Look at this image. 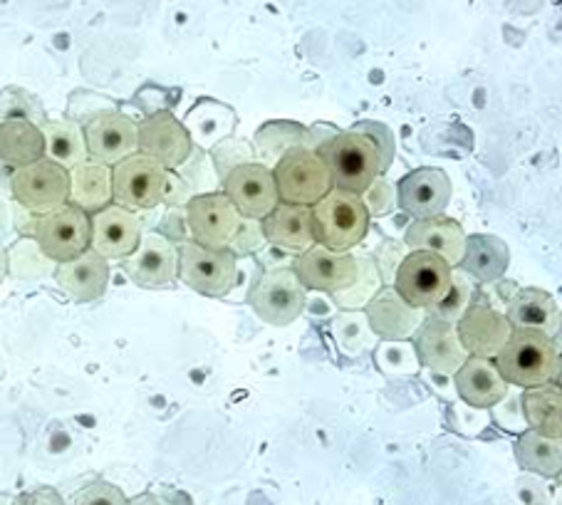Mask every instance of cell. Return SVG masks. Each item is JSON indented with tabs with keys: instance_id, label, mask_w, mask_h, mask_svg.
<instances>
[{
	"instance_id": "1",
	"label": "cell",
	"mask_w": 562,
	"mask_h": 505,
	"mask_svg": "<svg viewBox=\"0 0 562 505\" xmlns=\"http://www.w3.org/2000/svg\"><path fill=\"white\" fill-rule=\"evenodd\" d=\"M493 362L503 382L520 390L560 379V349L555 337H548L538 329H513Z\"/></svg>"
},
{
	"instance_id": "2",
	"label": "cell",
	"mask_w": 562,
	"mask_h": 505,
	"mask_svg": "<svg viewBox=\"0 0 562 505\" xmlns=\"http://www.w3.org/2000/svg\"><path fill=\"white\" fill-rule=\"evenodd\" d=\"M313 238L317 246L335 252H347L360 246L370 233V213L357 193L333 189L313 209Z\"/></svg>"
},
{
	"instance_id": "3",
	"label": "cell",
	"mask_w": 562,
	"mask_h": 505,
	"mask_svg": "<svg viewBox=\"0 0 562 505\" xmlns=\"http://www.w3.org/2000/svg\"><path fill=\"white\" fill-rule=\"evenodd\" d=\"M333 177V189L350 191L362 197L370 183L382 173L380 152L374 144L357 132H337L333 139L317 149Z\"/></svg>"
},
{
	"instance_id": "4",
	"label": "cell",
	"mask_w": 562,
	"mask_h": 505,
	"mask_svg": "<svg viewBox=\"0 0 562 505\" xmlns=\"http://www.w3.org/2000/svg\"><path fill=\"white\" fill-rule=\"evenodd\" d=\"M280 203L313 209L319 199L333 191V177L317 152L295 147L285 152L273 167Z\"/></svg>"
},
{
	"instance_id": "5",
	"label": "cell",
	"mask_w": 562,
	"mask_h": 505,
	"mask_svg": "<svg viewBox=\"0 0 562 505\" xmlns=\"http://www.w3.org/2000/svg\"><path fill=\"white\" fill-rule=\"evenodd\" d=\"M246 300L263 323L285 327L305 313L307 290L297 280L293 266L270 268L248 288Z\"/></svg>"
},
{
	"instance_id": "6",
	"label": "cell",
	"mask_w": 562,
	"mask_h": 505,
	"mask_svg": "<svg viewBox=\"0 0 562 505\" xmlns=\"http://www.w3.org/2000/svg\"><path fill=\"white\" fill-rule=\"evenodd\" d=\"M169 171L142 152L112 167V203L130 211H151L164 203Z\"/></svg>"
},
{
	"instance_id": "7",
	"label": "cell",
	"mask_w": 562,
	"mask_h": 505,
	"mask_svg": "<svg viewBox=\"0 0 562 505\" xmlns=\"http://www.w3.org/2000/svg\"><path fill=\"white\" fill-rule=\"evenodd\" d=\"M11 197L18 206L35 216H45L70 201V171L45 157L27 167L13 169Z\"/></svg>"
},
{
	"instance_id": "8",
	"label": "cell",
	"mask_w": 562,
	"mask_h": 505,
	"mask_svg": "<svg viewBox=\"0 0 562 505\" xmlns=\"http://www.w3.org/2000/svg\"><path fill=\"white\" fill-rule=\"evenodd\" d=\"M238 258L228 248H203L193 240L179 246V278L206 298H226L234 290Z\"/></svg>"
},
{
	"instance_id": "9",
	"label": "cell",
	"mask_w": 562,
	"mask_h": 505,
	"mask_svg": "<svg viewBox=\"0 0 562 505\" xmlns=\"http://www.w3.org/2000/svg\"><path fill=\"white\" fill-rule=\"evenodd\" d=\"M90 213L67 201L45 216L35 218L33 238L53 263H67L90 250Z\"/></svg>"
},
{
	"instance_id": "10",
	"label": "cell",
	"mask_w": 562,
	"mask_h": 505,
	"mask_svg": "<svg viewBox=\"0 0 562 505\" xmlns=\"http://www.w3.org/2000/svg\"><path fill=\"white\" fill-rule=\"evenodd\" d=\"M183 218H187L189 240L213 250L228 248L240 226V213L223 191L191 197L183 206Z\"/></svg>"
},
{
	"instance_id": "11",
	"label": "cell",
	"mask_w": 562,
	"mask_h": 505,
	"mask_svg": "<svg viewBox=\"0 0 562 505\" xmlns=\"http://www.w3.org/2000/svg\"><path fill=\"white\" fill-rule=\"evenodd\" d=\"M451 283V266L426 250H409L394 276V290L406 303L431 310L446 295Z\"/></svg>"
},
{
	"instance_id": "12",
	"label": "cell",
	"mask_w": 562,
	"mask_h": 505,
	"mask_svg": "<svg viewBox=\"0 0 562 505\" xmlns=\"http://www.w3.org/2000/svg\"><path fill=\"white\" fill-rule=\"evenodd\" d=\"M87 159L114 167V164L127 159L137 152V124L127 114L112 110H102L87 116L82 124Z\"/></svg>"
},
{
	"instance_id": "13",
	"label": "cell",
	"mask_w": 562,
	"mask_h": 505,
	"mask_svg": "<svg viewBox=\"0 0 562 505\" xmlns=\"http://www.w3.org/2000/svg\"><path fill=\"white\" fill-rule=\"evenodd\" d=\"M221 183L223 193L234 203L240 218L263 221L280 203L273 169L260 161L240 164L234 171H228V177Z\"/></svg>"
},
{
	"instance_id": "14",
	"label": "cell",
	"mask_w": 562,
	"mask_h": 505,
	"mask_svg": "<svg viewBox=\"0 0 562 505\" xmlns=\"http://www.w3.org/2000/svg\"><path fill=\"white\" fill-rule=\"evenodd\" d=\"M137 152L159 161L167 171H177L191 157L193 142L177 114L159 110L137 124Z\"/></svg>"
},
{
	"instance_id": "15",
	"label": "cell",
	"mask_w": 562,
	"mask_h": 505,
	"mask_svg": "<svg viewBox=\"0 0 562 505\" xmlns=\"http://www.w3.org/2000/svg\"><path fill=\"white\" fill-rule=\"evenodd\" d=\"M134 285L164 288L179 278V246L159 231H144L137 250L122 260Z\"/></svg>"
},
{
	"instance_id": "16",
	"label": "cell",
	"mask_w": 562,
	"mask_h": 505,
	"mask_svg": "<svg viewBox=\"0 0 562 505\" xmlns=\"http://www.w3.org/2000/svg\"><path fill=\"white\" fill-rule=\"evenodd\" d=\"M90 228V250L104 260H124L137 250L144 223L137 211L110 203V206L92 213Z\"/></svg>"
},
{
	"instance_id": "17",
	"label": "cell",
	"mask_w": 562,
	"mask_h": 505,
	"mask_svg": "<svg viewBox=\"0 0 562 505\" xmlns=\"http://www.w3.org/2000/svg\"><path fill=\"white\" fill-rule=\"evenodd\" d=\"M293 270L305 290L333 295L337 290L350 288L357 280V256H352V252H335L313 243L307 250L297 252Z\"/></svg>"
},
{
	"instance_id": "18",
	"label": "cell",
	"mask_w": 562,
	"mask_h": 505,
	"mask_svg": "<svg viewBox=\"0 0 562 505\" xmlns=\"http://www.w3.org/2000/svg\"><path fill=\"white\" fill-rule=\"evenodd\" d=\"M412 337L416 359L434 374L453 377L459 372V367L469 359V352L459 343L457 325L446 323V319L431 315L424 317Z\"/></svg>"
},
{
	"instance_id": "19",
	"label": "cell",
	"mask_w": 562,
	"mask_h": 505,
	"mask_svg": "<svg viewBox=\"0 0 562 505\" xmlns=\"http://www.w3.org/2000/svg\"><path fill=\"white\" fill-rule=\"evenodd\" d=\"M510 333L513 325L508 323L506 313H501L486 300H473L457 323L459 343L467 349L469 357L493 359L501 352V347L506 345Z\"/></svg>"
},
{
	"instance_id": "20",
	"label": "cell",
	"mask_w": 562,
	"mask_h": 505,
	"mask_svg": "<svg viewBox=\"0 0 562 505\" xmlns=\"http://www.w3.org/2000/svg\"><path fill=\"white\" fill-rule=\"evenodd\" d=\"M451 179L449 173L434 167L416 169L396 183V209L409 218H426L443 213L451 201Z\"/></svg>"
},
{
	"instance_id": "21",
	"label": "cell",
	"mask_w": 562,
	"mask_h": 505,
	"mask_svg": "<svg viewBox=\"0 0 562 505\" xmlns=\"http://www.w3.org/2000/svg\"><path fill=\"white\" fill-rule=\"evenodd\" d=\"M364 315L374 337H380L382 343H400L416 333L424 319V310L406 303L394 285H382L364 305Z\"/></svg>"
},
{
	"instance_id": "22",
	"label": "cell",
	"mask_w": 562,
	"mask_h": 505,
	"mask_svg": "<svg viewBox=\"0 0 562 505\" xmlns=\"http://www.w3.org/2000/svg\"><path fill=\"white\" fill-rule=\"evenodd\" d=\"M467 238V231L461 228L459 221L436 213V216L412 218L409 226L404 228L402 243L409 250L434 252V256L443 258L451 268H457L461 263Z\"/></svg>"
},
{
	"instance_id": "23",
	"label": "cell",
	"mask_w": 562,
	"mask_h": 505,
	"mask_svg": "<svg viewBox=\"0 0 562 505\" xmlns=\"http://www.w3.org/2000/svg\"><path fill=\"white\" fill-rule=\"evenodd\" d=\"M453 392L471 409H493L503 396H508V384L503 382L501 372L493 359L469 357L453 374Z\"/></svg>"
},
{
	"instance_id": "24",
	"label": "cell",
	"mask_w": 562,
	"mask_h": 505,
	"mask_svg": "<svg viewBox=\"0 0 562 505\" xmlns=\"http://www.w3.org/2000/svg\"><path fill=\"white\" fill-rule=\"evenodd\" d=\"M55 283L75 303H92L110 285V260L97 256L94 250H85L67 263H57Z\"/></svg>"
},
{
	"instance_id": "25",
	"label": "cell",
	"mask_w": 562,
	"mask_h": 505,
	"mask_svg": "<svg viewBox=\"0 0 562 505\" xmlns=\"http://www.w3.org/2000/svg\"><path fill=\"white\" fill-rule=\"evenodd\" d=\"M268 246L283 248L290 252H303L313 246V216L307 206L278 203V206L260 221Z\"/></svg>"
},
{
	"instance_id": "26",
	"label": "cell",
	"mask_w": 562,
	"mask_h": 505,
	"mask_svg": "<svg viewBox=\"0 0 562 505\" xmlns=\"http://www.w3.org/2000/svg\"><path fill=\"white\" fill-rule=\"evenodd\" d=\"M508 266L510 248L506 240H501L498 236H488V233H479V236L467 238L459 268L463 273H469L473 283H498L506 276Z\"/></svg>"
},
{
	"instance_id": "27",
	"label": "cell",
	"mask_w": 562,
	"mask_h": 505,
	"mask_svg": "<svg viewBox=\"0 0 562 505\" xmlns=\"http://www.w3.org/2000/svg\"><path fill=\"white\" fill-rule=\"evenodd\" d=\"M506 317L513 329H538L548 337H555L560 329L558 300L540 288H518L508 300Z\"/></svg>"
},
{
	"instance_id": "28",
	"label": "cell",
	"mask_w": 562,
	"mask_h": 505,
	"mask_svg": "<svg viewBox=\"0 0 562 505\" xmlns=\"http://www.w3.org/2000/svg\"><path fill=\"white\" fill-rule=\"evenodd\" d=\"M45 157V137L41 124L31 120H3L0 122V161L8 169H21Z\"/></svg>"
},
{
	"instance_id": "29",
	"label": "cell",
	"mask_w": 562,
	"mask_h": 505,
	"mask_svg": "<svg viewBox=\"0 0 562 505\" xmlns=\"http://www.w3.org/2000/svg\"><path fill=\"white\" fill-rule=\"evenodd\" d=\"M520 412L526 429L562 439V390L558 382L528 386L520 394Z\"/></svg>"
},
{
	"instance_id": "30",
	"label": "cell",
	"mask_w": 562,
	"mask_h": 505,
	"mask_svg": "<svg viewBox=\"0 0 562 505\" xmlns=\"http://www.w3.org/2000/svg\"><path fill=\"white\" fill-rule=\"evenodd\" d=\"M70 203L85 213H97L112 203V167L82 161L70 169Z\"/></svg>"
},
{
	"instance_id": "31",
	"label": "cell",
	"mask_w": 562,
	"mask_h": 505,
	"mask_svg": "<svg viewBox=\"0 0 562 505\" xmlns=\"http://www.w3.org/2000/svg\"><path fill=\"white\" fill-rule=\"evenodd\" d=\"M183 126H187L191 142L199 149H213L218 142L228 139L234 134L236 112L221 102L203 100L189 112V120Z\"/></svg>"
},
{
	"instance_id": "32",
	"label": "cell",
	"mask_w": 562,
	"mask_h": 505,
	"mask_svg": "<svg viewBox=\"0 0 562 505\" xmlns=\"http://www.w3.org/2000/svg\"><path fill=\"white\" fill-rule=\"evenodd\" d=\"M41 132L45 137V159L60 164L67 171L87 161V144L80 122L45 120L41 124Z\"/></svg>"
},
{
	"instance_id": "33",
	"label": "cell",
	"mask_w": 562,
	"mask_h": 505,
	"mask_svg": "<svg viewBox=\"0 0 562 505\" xmlns=\"http://www.w3.org/2000/svg\"><path fill=\"white\" fill-rule=\"evenodd\" d=\"M516 459L530 473L558 479L562 471V439H550V436L526 429L516 441Z\"/></svg>"
},
{
	"instance_id": "34",
	"label": "cell",
	"mask_w": 562,
	"mask_h": 505,
	"mask_svg": "<svg viewBox=\"0 0 562 505\" xmlns=\"http://www.w3.org/2000/svg\"><path fill=\"white\" fill-rule=\"evenodd\" d=\"M303 134L305 126L295 124V122H268L266 126H260L256 134V152L263 159H273L278 161L285 152L295 149L303 144Z\"/></svg>"
},
{
	"instance_id": "35",
	"label": "cell",
	"mask_w": 562,
	"mask_h": 505,
	"mask_svg": "<svg viewBox=\"0 0 562 505\" xmlns=\"http://www.w3.org/2000/svg\"><path fill=\"white\" fill-rule=\"evenodd\" d=\"M382 288V278L376 273L372 258L357 256V280L345 290L333 293V303L340 310H362Z\"/></svg>"
},
{
	"instance_id": "36",
	"label": "cell",
	"mask_w": 562,
	"mask_h": 505,
	"mask_svg": "<svg viewBox=\"0 0 562 505\" xmlns=\"http://www.w3.org/2000/svg\"><path fill=\"white\" fill-rule=\"evenodd\" d=\"M473 298H476V283H473L469 273H463L459 266L451 268L449 290H446V295L431 307V317H439L446 319V323L457 325L459 317L467 313L469 305L473 303Z\"/></svg>"
},
{
	"instance_id": "37",
	"label": "cell",
	"mask_w": 562,
	"mask_h": 505,
	"mask_svg": "<svg viewBox=\"0 0 562 505\" xmlns=\"http://www.w3.org/2000/svg\"><path fill=\"white\" fill-rule=\"evenodd\" d=\"M333 337L345 355H360L372 343V329L360 310H342L333 317Z\"/></svg>"
},
{
	"instance_id": "38",
	"label": "cell",
	"mask_w": 562,
	"mask_h": 505,
	"mask_svg": "<svg viewBox=\"0 0 562 505\" xmlns=\"http://www.w3.org/2000/svg\"><path fill=\"white\" fill-rule=\"evenodd\" d=\"M57 263L45 256L35 238H21L8 250V273L15 278H43L55 273Z\"/></svg>"
},
{
	"instance_id": "39",
	"label": "cell",
	"mask_w": 562,
	"mask_h": 505,
	"mask_svg": "<svg viewBox=\"0 0 562 505\" xmlns=\"http://www.w3.org/2000/svg\"><path fill=\"white\" fill-rule=\"evenodd\" d=\"M15 116L43 124L45 110L33 92L23 90V87H5V90L0 92V122L15 120Z\"/></svg>"
},
{
	"instance_id": "40",
	"label": "cell",
	"mask_w": 562,
	"mask_h": 505,
	"mask_svg": "<svg viewBox=\"0 0 562 505\" xmlns=\"http://www.w3.org/2000/svg\"><path fill=\"white\" fill-rule=\"evenodd\" d=\"M376 364L386 377H406L419 372V359H416L414 345L400 339V343H382L376 347Z\"/></svg>"
},
{
	"instance_id": "41",
	"label": "cell",
	"mask_w": 562,
	"mask_h": 505,
	"mask_svg": "<svg viewBox=\"0 0 562 505\" xmlns=\"http://www.w3.org/2000/svg\"><path fill=\"white\" fill-rule=\"evenodd\" d=\"M177 173L183 181H187V187L191 189L193 197H199V193L216 191V177H213L216 171H213V167H211L209 154H203L201 149H193L191 157L181 164Z\"/></svg>"
},
{
	"instance_id": "42",
	"label": "cell",
	"mask_w": 562,
	"mask_h": 505,
	"mask_svg": "<svg viewBox=\"0 0 562 505\" xmlns=\"http://www.w3.org/2000/svg\"><path fill=\"white\" fill-rule=\"evenodd\" d=\"M209 159H211L213 171H216L218 179L223 181V179L228 177V171L234 169V167H240V164L254 161V149H250L248 144L238 142V139H234V142L223 139V142L216 144V147L211 149Z\"/></svg>"
},
{
	"instance_id": "43",
	"label": "cell",
	"mask_w": 562,
	"mask_h": 505,
	"mask_svg": "<svg viewBox=\"0 0 562 505\" xmlns=\"http://www.w3.org/2000/svg\"><path fill=\"white\" fill-rule=\"evenodd\" d=\"M360 199L367 213H370V218H386L396 211V187L384 177V173H380V177L370 183V189H367Z\"/></svg>"
},
{
	"instance_id": "44",
	"label": "cell",
	"mask_w": 562,
	"mask_h": 505,
	"mask_svg": "<svg viewBox=\"0 0 562 505\" xmlns=\"http://www.w3.org/2000/svg\"><path fill=\"white\" fill-rule=\"evenodd\" d=\"M350 132H357V134H364L367 139H370L376 152H380V161H382V173H386L392 169L394 164V157H396V137L394 132L390 130V126L382 124V122H360L355 124Z\"/></svg>"
},
{
	"instance_id": "45",
	"label": "cell",
	"mask_w": 562,
	"mask_h": 505,
	"mask_svg": "<svg viewBox=\"0 0 562 505\" xmlns=\"http://www.w3.org/2000/svg\"><path fill=\"white\" fill-rule=\"evenodd\" d=\"M409 248L404 246L402 240H384L380 248H376L372 263L376 266V273L382 278V285H392L396 270H400L402 260L406 258Z\"/></svg>"
},
{
	"instance_id": "46",
	"label": "cell",
	"mask_w": 562,
	"mask_h": 505,
	"mask_svg": "<svg viewBox=\"0 0 562 505\" xmlns=\"http://www.w3.org/2000/svg\"><path fill=\"white\" fill-rule=\"evenodd\" d=\"M70 505H130V501L117 485L106 481H94L90 485H85L80 493H75Z\"/></svg>"
},
{
	"instance_id": "47",
	"label": "cell",
	"mask_w": 562,
	"mask_h": 505,
	"mask_svg": "<svg viewBox=\"0 0 562 505\" xmlns=\"http://www.w3.org/2000/svg\"><path fill=\"white\" fill-rule=\"evenodd\" d=\"M266 246V236L263 228H260V221H250V218H240V226L236 231L234 240L228 243V250L234 256H254L260 248Z\"/></svg>"
},
{
	"instance_id": "48",
	"label": "cell",
	"mask_w": 562,
	"mask_h": 505,
	"mask_svg": "<svg viewBox=\"0 0 562 505\" xmlns=\"http://www.w3.org/2000/svg\"><path fill=\"white\" fill-rule=\"evenodd\" d=\"M191 197H193V193L187 187V181H183L177 171H169L167 193H164V203H167V206H171V209H183L189 203Z\"/></svg>"
},
{
	"instance_id": "49",
	"label": "cell",
	"mask_w": 562,
	"mask_h": 505,
	"mask_svg": "<svg viewBox=\"0 0 562 505\" xmlns=\"http://www.w3.org/2000/svg\"><path fill=\"white\" fill-rule=\"evenodd\" d=\"M13 505H67L65 498L50 485H41V489L25 491L15 498Z\"/></svg>"
},
{
	"instance_id": "50",
	"label": "cell",
	"mask_w": 562,
	"mask_h": 505,
	"mask_svg": "<svg viewBox=\"0 0 562 505\" xmlns=\"http://www.w3.org/2000/svg\"><path fill=\"white\" fill-rule=\"evenodd\" d=\"M340 132L337 126H329V124H313V126H305V134H303V144L300 147H305L310 152H317L323 147L325 142H329L335 137V134Z\"/></svg>"
},
{
	"instance_id": "51",
	"label": "cell",
	"mask_w": 562,
	"mask_h": 505,
	"mask_svg": "<svg viewBox=\"0 0 562 505\" xmlns=\"http://www.w3.org/2000/svg\"><path fill=\"white\" fill-rule=\"evenodd\" d=\"M13 231V209L3 197H0V240Z\"/></svg>"
},
{
	"instance_id": "52",
	"label": "cell",
	"mask_w": 562,
	"mask_h": 505,
	"mask_svg": "<svg viewBox=\"0 0 562 505\" xmlns=\"http://www.w3.org/2000/svg\"><path fill=\"white\" fill-rule=\"evenodd\" d=\"M130 505H164V503L154 493H142L137 498H132Z\"/></svg>"
},
{
	"instance_id": "53",
	"label": "cell",
	"mask_w": 562,
	"mask_h": 505,
	"mask_svg": "<svg viewBox=\"0 0 562 505\" xmlns=\"http://www.w3.org/2000/svg\"><path fill=\"white\" fill-rule=\"evenodd\" d=\"M5 273H8V252L0 248V283H3Z\"/></svg>"
}]
</instances>
